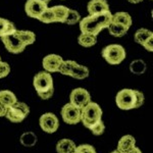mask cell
Segmentation results:
<instances>
[{
	"mask_svg": "<svg viewBox=\"0 0 153 153\" xmlns=\"http://www.w3.org/2000/svg\"><path fill=\"white\" fill-rule=\"evenodd\" d=\"M111 16L112 13L109 10L84 18L80 21L81 32L97 36L103 29L109 26V24L111 23Z\"/></svg>",
	"mask_w": 153,
	"mask_h": 153,
	"instance_id": "6da1fadb",
	"label": "cell"
},
{
	"mask_svg": "<svg viewBox=\"0 0 153 153\" xmlns=\"http://www.w3.org/2000/svg\"><path fill=\"white\" fill-rule=\"evenodd\" d=\"M33 85L37 94L43 100H48L53 96V79L50 73L40 71L34 76Z\"/></svg>",
	"mask_w": 153,
	"mask_h": 153,
	"instance_id": "7a4b0ae2",
	"label": "cell"
},
{
	"mask_svg": "<svg viewBox=\"0 0 153 153\" xmlns=\"http://www.w3.org/2000/svg\"><path fill=\"white\" fill-rule=\"evenodd\" d=\"M102 118V109L96 102H90L81 109V122L87 129Z\"/></svg>",
	"mask_w": 153,
	"mask_h": 153,
	"instance_id": "3957f363",
	"label": "cell"
},
{
	"mask_svg": "<svg viewBox=\"0 0 153 153\" xmlns=\"http://www.w3.org/2000/svg\"><path fill=\"white\" fill-rule=\"evenodd\" d=\"M126 50L122 45L118 44H110L102 49V57L109 65H117L122 63L126 58Z\"/></svg>",
	"mask_w": 153,
	"mask_h": 153,
	"instance_id": "277c9868",
	"label": "cell"
},
{
	"mask_svg": "<svg viewBox=\"0 0 153 153\" xmlns=\"http://www.w3.org/2000/svg\"><path fill=\"white\" fill-rule=\"evenodd\" d=\"M115 103L117 107L123 110H130L136 108L137 97L135 90L132 89H123L115 96Z\"/></svg>",
	"mask_w": 153,
	"mask_h": 153,
	"instance_id": "5b68a950",
	"label": "cell"
},
{
	"mask_svg": "<svg viewBox=\"0 0 153 153\" xmlns=\"http://www.w3.org/2000/svg\"><path fill=\"white\" fill-rule=\"evenodd\" d=\"M30 107L24 102H16L13 105L7 108L5 117L11 123H22L29 115Z\"/></svg>",
	"mask_w": 153,
	"mask_h": 153,
	"instance_id": "8992f818",
	"label": "cell"
},
{
	"mask_svg": "<svg viewBox=\"0 0 153 153\" xmlns=\"http://www.w3.org/2000/svg\"><path fill=\"white\" fill-rule=\"evenodd\" d=\"M61 117L65 124L76 125L81 122V109L71 103H68L61 108Z\"/></svg>",
	"mask_w": 153,
	"mask_h": 153,
	"instance_id": "52a82bcc",
	"label": "cell"
},
{
	"mask_svg": "<svg viewBox=\"0 0 153 153\" xmlns=\"http://www.w3.org/2000/svg\"><path fill=\"white\" fill-rule=\"evenodd\" d=\"M39 125L41 129L48 134H53L59 128L58 118L52 112H46L42 114L39 118Z\"/></svg>",
	"mask_w": 153,
	"mask_h": 153,
	"instance_id": "ba28073f",
	"label": "cell"
},
{
	"mask_svg": "<svg viewBox=\"0 0 153 153\" xmlns=\"http://www.w3.org/2000/svg\"><path fill=\"white\" fill-rule=\"evenodd\" d=\"M1 41L3 43V45L5 46V48L7 49V51L13 54L22 53L27 47L26 44L19 40L14 33L10 34V35L1 37Z\"/></svg>",
	"mask_w": 153,
	"mask_h": 153,
	"instance_id": "9c48e42d",
	"label": "cell"
},
{
	"mask_svg": "<svg viewBox=\"0 0 153 153\" xmlns=\"http://www.w3.org/2000/svg\"><path fill=\"white\" fill-rule=\"evenodd\" d=\"M70 100L74 106L82 109L84 106H86L91 101L90 93L84 88H76L71 91L70 95Z\"/></svg>",
	"mask_w": 153,
	"mask_h": 153,
	"instance_id": "30bf717a",
	"label": "cell"
},
{
	"mask_svg": "<svg viewBox=\"0 0 153 153\" xmlns=\"http://www.w3.org/2000/svg\"><path fill=\"white\" fill-rule=\"evenodd\" d=\"M48 8L47 4L44 2L40 1V0H28L25 4V11L28 14L30 18L33 19H39L41 13Z\"/></svg>",
	"mask_w": 153,
	"mask_h": 153,
	"instance_id": "8fae6325",
	"label": "cell"
},
{
	"mask_svg": "<svg viewBox=\"0 0 153 153\" xmlns=\"http://www.w3.org/2000/svg\"><path fill=\"white\" fill-rule=\"evenodd\" d=\"M63 61L62 57L57 54H48L42 60V65L47 73H57L61 62Z\"/></svg>",
	"mask_w": 153,
	"mask_h": 153,
	"instance_id": "7c38bea8",
	"label": "cell"
},
{
	"mask_svg": "<svg viewBox=\"0 0 153 153\" xmlns=\"http://www.w3.org/2000/svg\"><path fill=\"white\" fill-rule=\"evenodd\" d=\"M89 16L102 13L105 11H109V5L106 0H91L87 5Z\"/></svg>",
	"mask_w": 153,
	"mask_h": 153,
	"instance_id": "4fadbf2b",
	"label": "cell"
},
{
	"mask_svg": "<svg viewBox=\"0 0 153 153\" xmlns=\"http://www.w3.org/2000/svg\"><path fill=\"white\" fill-rule=\"evenodd\" d=\"M136 146V139L131 135L123 136L117 143V150L120 153H127Z\"/></svg>",
	"mask_w": 153,
	"mask_h": 153,
	"instance_id": "5bb4252c",
	"label": "cell"
},
{
	"mask_svg": "<svg viewBox=\"0 0 153 153\" xmlns=\"http://www.w3.org/2000/svg\"><path fill=\"white\" fill-rule=\"evenodd\" d=\"M14 34L27 46L32 45L36 41V35L32 31H28V30H16L14 32Z\"/></svg>",
	"mask_w": 153,
	"mask_h": 153,
	"instance_id": "9a60e30c",
	"label": "cell"
},
{
	"mask_svg": "<svg viewBox=\"0 0 153 153\" xmlns=\"http://www.w3.org/2000/svg\"><path fill=\"white\" fill-rule=\"evenodd\" d=\"M111 22L112 23L120 24V25H123V26H125L130 29L131 25H132V18H131V16L128 13V12L120 11V12H117V13L112 14Z\"/></svg>",
	"mask_w": 153,
	"mask_h": 153,
	"instance_id": "2e32d148",
	"label": "cell"
},
{
	"mask_svg": "<svg viewBox=\"0 0 153 153\" xmlns=\"http://www.w3.org/2000/svg\"><path fill=\"white\" fill-rule=\"evenodd\" d=\"M76 144L71 139H61L56 144V152L57 153H71L75 150Z\"/></svg>",
	"mask_w": 153,
	"mask_h": 153,
	"instance_id": "e0dca14e",
	"label": "cell"
},
{
	"mask_svg": "<svg viewBox=\"0 0 153 153\" xmlns=\"http://www.w3.org/2000/svg\"><path fill=\"white\" fill-rule=\"evenodd\" d=\"M89 68L87 66L82 65H76L74 66V68L71 71V75L70 76L74 79H76V80H84V79L88 78L89 76Z\"/></svg>",
	"mask_w": 153,
	"mask_h": 153,
	"instance_id": "ac0fdd59",
	"label": "cell"
},
{
	"mask_svg": "<svg viewBox=\"0 0 153 153\" xmlns=\"http://www.w3.org/2000/svg\"><path fill=\"white\" fill-rule=\"evenodd\" d=\"M16 102H18L16 96L8 90H2L0 91V103H2L4 106H6L7 108L10 107L14 104Z\"/></svg>",
	"mask_w": 153,
	"mask_h": 153,
	"instance_id": "d6986e66",
	"label": "cell"
},
{
	"mask_svg": "<svg viewBox=\"0 0 153 153\" xmlns=\"http://www.w3.org/2000/svg\"><path fill=\"white\" fill-rule=\"evenodd\" d=\"M54 14V19H55V23H63L65 19L68 16V7L65 5H56L51 7Z\"/></svg>",
	"mask_w": 153,
	"mask_h": 153,
	"instance_id": "ffe728a7",
	"label": "cell"
},
{
	"mask_svg": "<svg viewBox=\"0 0 153 153\" xmlns=\"http://www.w3.org/2000/svg\"><path fill=\"white\" fill-rule=\"evenodd\" d=\"M16 31L14 25L9 22L8 19L0 18V38L6 35H10L13 34Z\"/></svg>",
	"mask_w": 153,
	"mask_h": 153,
	"instance_id": "44dd1931",
	"label": "cell"
},
{
	"mask_svg": "<svg viewBox=\"0 0 153 153\" xmlns=\"http://www.w3.org/2000/svg\"><path fill=\"white\" fill-rule=\"evenodd\" d=\"M108 32H109L110 35L114 36V37H123L127 34V32L129 31V28L123 26L120 24L117 23H110L109 26L107 27Z\"/></svg>",
	"mask_w": 153,
	"mask_h": 153,
	"instance_id": "7402d4cb",
	"label": "cell"
},
{
	"mask_svg": "<svg viewBox=\"0 0 153 153\" xmlns=\"http://www.w3.org/2000/svg\"><path fill=\"white\" fill-rule=\"evenodd\" d=\"M78 42L83 47H92L97 43V36L82 33L78 38Z\"/></svg>",
	"mask_w": 153,
	"mask_h": 153,
	"instance_id": "603a6c76",
	"label": "cell"
},
{
	"mask_svg": "<svg viewBox=\"0 0 153 153\" xmlns=\"http://www.w3.org/2000/svg\"><path fill=\"white\" fill-rule=\"evenodd\" d=\"M152 36H153V34H152L151 31L142 28V29H139V30L136 31L134 39L138 44H141V45H143V43H144L145 41H147L148 39Z\"/></svg>",
	"mask_w": 153,
	"mask_h": 153,
	"instance_id": "cb8c5ba5",
	"label": "cell"
},
{
	"mask_svg": "<svg viewBox=\"0 0 153 153\" xmlns=\"http://www.w3.org/2000/svg\"><path fill=\"white\" fill-rule=\"evenodd\" d=\"M21 143L25 147H33L37 143V136L32 132H26L21 136Z\"/></svg>",
	"mask_w": 153,
	"mask_h": 153,
	"instance_id": "d4e9b609",
	"label": "cell"
},
{
	"mask_svg": "<svg viewBox=\"0 0 153 153\" xmlns=\"http://www.w3.org/2000/svg\"><path fill=\"white\" fill-rule=\"evenodd\" d=\"M130 71L135 75H142L146 71V63L140 59L134 60L130 65Z\"/></svg>",
	"mask_w": 153,
	"mask_h": 153,
	"instance_id": "484cf974",
	"label": "cell"
},
{
	"mask_svg": "<svg viewBox=\"0 0 153 153\" xmlns=\"http://www.w3.org/2000/svg\"><path fill=\"white\" fill-rule=\"evenodd\" d=\"M76 65V62L74 60H63L61 62L60 66H59L58 73H60L61 75H65V76H70L71 70H73L74 66Z\"/></svg>",
	"mask_w": 153,
	"mask_h": 153,
	"instance_id": "4316f807",
	"label": "cell"
},
{
	"mask_svg": "<svg viewBox=\"0 0 153 153\" xmlns=\"http://www.w3.org/2000/svg\"><path fill=\"white\" fill-rule=\"evenodd\" d=\"M81 21V14L79 13L76 10H74V9H68V13L66 19H65L63 24L65 25H76L78 23H80Z\"/></svg>",
	"mask_w": 153,
	"mask_h": 153,
	"instance_id": "83f0119b",
	"label": "cell"
},
{
	"mask_svg": "<svg viewBox=\"0 0 153 153\" xmlns=\"http://www.w3.org/2000/svg\"><path fill=\"white\" fill-rule=\"evenodd\" d=\"M39 21L42 23L45 24H51V23H55V19H54V14L51 8H46L45 10L41 13V16H39Z\"/></svg>",
	"mask_w": 153,
	"mask_h": 153,
	"instance_id": "f1b7e54d",
	"label": "cell"
},
{
	"mask_svg": "<svg viewBox=\"0 0 153 153\" xmlns=\"http://www.w3.org/2000/svg\"><path fill=\"white\" fill-rule=\"evenodd\" d=\"M89 130L92 132V134L94 136H100V135H102L103 133H104L105 125H104V123L102 122V120H99V122L96 123V124H94L93 126H91V127L89 128Z\"/></svg>",
	"mask_w": 153,
	"mask_h": 153,
	"instance_id": "f546056e",
	"label": "cell"
},
{
	"mask_svg": "<svg viewBox=\"0 0 153 153\" xmlns=\"http://www.w3.org/2000/svg\"><path fill=\"white\" fill-rule=\"evenodd\" d=\"M10 73V65L5 61L0 60V79H3Z\"/></svg>",
	"mask_w": 153,
	"mask_h": 153,
	"instance_id": "4dcf8cb0",
	"label": "cell"
},
{
	"mask_svg": "<svg viewBox=\"0 0 153 153\" xmlns=\"http://www.w3.org/2000/svg\"><path fill=\"white\" fill-rule=\"evenodd\" d=\"M76 149L79 150L81 153H96L95 148L92 146V145L89 144H82L79 145V146H76Z\"/></svg>",
	"mask_w": 153,
	"mask_h": 153,
	"instance_id": "1f68e13d",
	"label": "cell"
},
{
	"mask_svg": "<svg viewBox=\"0 0 153 153\" xmlns=\"http://www.w3.org/2000/svg\"><path fill=\"white\" fill-rule=\"evenodd\" d=\"M135 93H136V97H137V104H136V108H139L141 107L144 103V94L142 92L138 90H135Z\"/></svg>",
	"mask_w": 153,
	"mask_h": 153,
	"instance_id": "d6a6232c",
	"label": "cell"
},
{
	"mask_svg": "<svg viewBox=\"0 0 153 153\" xmlns=\"http://www.w3.org/2000/svg\"><path fill=\"white\" fill-rule=\"evenodd\" d=\"M142 46L146 49L147 51H150V52H151V51L153 50V36L150 37L147 41H145Z\"/></svg>",
	"mask_w": 153,
	"mask_h": 153,
	"instance_id": "836d02e7",
	"label": "cell"
},
{
	"mask_svg": "<svg viewBox=\"0 0 153 153\" xmlns=\"http://www.w3.org/2000/svg\"><path fill=\"white\" fill-rule=\"evenodd\" d=\"M6 111H7V107L6 106H4L2 103H0V117H5Z\"/></svg>",
	"mask_w": 153,
	"mask_h": 153,
	"instance_id": "e575fe53",
	"label": "cell"
},
{
	"mask_svg": "<svg viewBox=\"0 0 153 153\" xmlns=\"http://www.w3.org/2000/svg\"><path fill=\"white\" fill-rule=\"evenodd\" d=\"M127 153H142V151H141V149H139L138 147H134L133 149H131L130 151H128Z\"/></svg>",
	"mask_w": 153,
	"mask_h": 153,
	"instance_id": "d590c367",
	"label": "cell"
},
{
	"mask_svg": "<svg viewBox=\"0 0 153 153\" xmlns=\"http://www.w3.org/2000/svg\"><path fill=\"white\" fill-rule=\"evenodd\" d=\"M128 1H129L130 3H133V4H137V3H140V2H142L143 0H128Z\"/></svg>",
	"mask_w": 153,
	"mask_h": 153,
	"instance_id": "8d00e7d4",
	"label": "cell"
},
{
	"mask_svg": "<svg viewBox=\"0 0 153 153\" xmlns=\"http://www.w3.org/2000/svg\"><path fill=\"white\" fill-rule=\"evenodd\" d=\"M40 1H42V2H44V3H46V4H48L49 2L51 1V0H40Z\"/></svg>",
	"mask_w": 153,
	"mask_h": 153,
	"instance_id": "74e56055",
	"label": "cell"
},
{
	"mask_svg": "<svg viewBox=\"0 0 153 153\" xmlns=\"http://www.w3.org/2000/svg\"><path fill=\"white\" fill-rule=\"evenodd\" d=\"M71 153H81L80 151H79V150L78 149H76V148H75V150H74V151L73 152H71Z\"/></svg>",
	"mask_w": 153,
	"mask_h": 153,
	"instance_id": "f35d334b",
	"label": "cell"
},
{
	"mask_svg": "<svg viewBox=\"0 0 153 153\" xmlns=\"http://www.w3.org/2000/svg\"><path fill=\"white\" fill-rule=\"evenodd\" d=\"M110 153H120L117 151V150H114V151H112V152H110Z\"/></svg>",
	"mask_w": 153,
	"mask_h": 153,
	"instance_id": "ab89813d",
	"label": "cell"
},
{
	"mask_svg": "<svg viewBox=\"0 0 153 153\" xmlns=\"http://www.w3.org/2000/svg\"><path fill=\"white\" fill-rule=\"evenodd\" d=\"M0 60H1V57H0Z\"/></svg>",
	"mask_w": 153,
	"mask_h": 153,
	"instance_id": "60d3db41",
	"label": "cell"
}]
</instances>
